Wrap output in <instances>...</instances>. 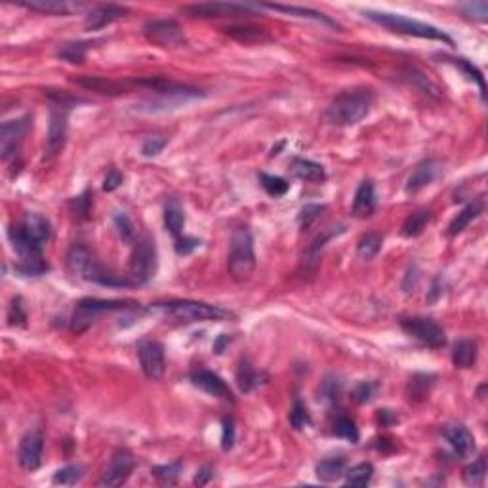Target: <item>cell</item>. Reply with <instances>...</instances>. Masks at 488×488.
I'll return each instance as SVG.
<instances>
[{
  "mask_svg": "<svg viewBox=\"0 0 488 488\" xmlns=\"http://www.w3.org/2000/svg\"><path fill=\"white\" fill-rule=\"evenodd\" d=\"M402 79H405V82H407L408 86H412L414 90H418V92H422V94L426 95H438L437 88L433 86L431 82L427 81V76L424 75V73H419V71L416 69H407L405 73H402Z\"/></svg>",
  "mask_w": 488,
  "mask_h": 488,
  "instance_id": "cell-39",
  "label": "cell"
},
{
  "mask_svg": "<svg viewBox=\"0 0 488 488\" xmlns=\"http://www.w3.org/2000/svg\"><path fill=\"white\" fill-rule=\"evenodd\" d=\"M376 210V187L372 180H363L359 183L353 199V214L357 218H368Z\"/></svg>",
  "mask_w": 488,
  "mask_h": 488,
  "instance_id": "cell-21",
  "label": "cell"
},
{
  "mask_svg": "<svg viewBox=\"0 0 488 488\" xmlns=\"http://www.w3.org/2000/svg\"><path fill=\"white\" fill-rule=\"evenodd\" d=\"M344 475L347 487H368L372 477H374V465L368 462L357 463V465H353L351 470L345 471Z\"/></svg>",
  "mask_w": 488,
  "mask_h": 488,
  "instance_id": "cell-34",
  "label": "cell"
},
{
  "mask_svg": "<svg viewBox=\"0 0 488 488\" xmlns=\"http://www.w3.org/2000/svg\"><path fill=\"white\" fill-rule=\"evenodd\" d=\"M334 433H336V437L349 441L351 445H357L359 443L357 424H355V419L345 416V414H338L336 419H334Z\"/></svg>",
  "mask_w": 488,
  "mask_h": 488,
  "instance_id": "cell-36",
  "label": "cell"
},
{
  "mask_svg": "<svg viewBox=\"0 0 488 488\" xmlns=\"http://www.w3.org/2000/svg\"><path fill=\"white\" fill-rule=\"evenodd\" d=\"M257 178H260L262 187L265 189L267 194H271V197H282V194H286L288 189H290V183H288L284 178H279V175H271L262 172Z\"/></svg>",
  "mask_w": 488,
  "mask_h": 488,
  "instance_id": "cell-41",
  "label": "cell"
},
{
  "mask_svg": "<svg viewBox=\"0 0 488 488\" xmlns=\"http://www.w3.org/2000/svg\"><path fill=\"white\" fill-rule=\"evenodd\" d=\"M69 107L54 105L50 109V124H48V136L44 145V157L52 158L63 149L67 139V128H69Z\"/></svg>",
  "mask_w": 488,
  "mask_h": 488,
  "instance_id": "cell-12",
  "label": "cell"
},
{
  "mask_svg": "<svg viewBox=\"0 0 488 488\" xmlns=\"http://www.w3.org/2000/svg\"><path fill=\"white\" fill-rule=\"evenodd\" d=\"M229 342H231V338H229L227 334H221V336L218 338V342L214 344V351H216L218 355L219 353H223V349H226V345L229 344Z\"/></svg>",
  "mask_w": 488,
  "mask_h": 488,
  "instance_id": "cell-58",
  "label": "cell"
},
{
  "mask_svg": "<svg viewBox=\"0 0 488 488\" xmlns=\"http://www.w3.org/2000/svg\"><path fill=\"white\" fill-rule=\"evenodd\" d=\"M189 380H191V383H193L194 388H199L201 391L210 395V397H216V399H221V401L235 402L231 389H229V385L226 383V380H223L221 376L216 374V372H212V370H194V372H191V376H189Z\"/></svg>",
  "mask_w": 488,
  "mask_h": 488,
  "instance_id": "cell-15",
  "label": "cell"
},
{
  "mask_svg": "<svg viewBox=\"0 0 488 488\" xmlns=\"http://www.w3.org/2000/svg\"><path fill=\"white\" fill-rule=\"evenodd\" d=\"M443 59H451V63H454L456 67H460V69L463 71V75L467 76L471 82H477V86H479V90H481V95L484 98V76L481 75V71L477 69L473 63L467 62V59H463V57L443 56Z\"/></svg>",
  "mask_w": 488,
  "mask_h": 488,
  "instance_id": "cell-40",
  "label": "cell"
},
{
  "mask_svg": "<svg viewBox=\"0 0 488 488\" xmlns=\"http://www.w3.org/2000/svg\"><path fill=\"white\" fill-rule=\"evenodd\" d=\"M138 359L149 380H161L166 370L164 345L158 339H144L138 344Z\"/></svg>",
  "mask_w": 488,
  "mask_h": 488,
  "instance_id": "cell-14",
  "label": "cell"
},
{
  "mask_svg": "<svg viewBox=\"0 0 488 488\" xmlns=\"http://www.w3.org/2000/svg\"><path fill=\"white\" fill-rule=\"evenodd\" d=\"M182 462H174V463H168V465H155L153 470H151V473L157 477L158 481L163 482H175V479L180 477V473H182Z\"/></svg>",
  "mask_w": 488,
  "mask_h": 488,
  "instance_id": "cell-44",
  "label": "cell"
},
{
  "mask_svg": "<svg viewBox=\"0 0 488 488\" xmlns=\"http://www.w3.org/2000/svg\"><path fill=\"white\" fill-rule=\"evenodd\" d=\"M339 393H342V382L336 378H326L320 385V399L323 401H338Z\"/></svg>",
  "mask_w": 488,
  "mask_h": 488,
  "instance_id": "cell-48",
  "label": "cell"
},
{
  "mask_svg": "<svg viewBox=\"0 0 488 488\" xmlns=\"http://www.w3.org/2000/svg\"><path fill=\"white\" fill-rule=\"evenodd\" d=\"M376 389H378V385L372 382H359L357 385H355V389H353V399L359 402V405H364V402L372 401V397H374Z\"/></svg>",
  "mask_w": 488,
  "mask_h": 488,
  "instance_id": "cell-50",
  "label": "cell"
},
{
  "mask_svg": "<svg viewBox=\"0 0 488 488\" xmlns=\"http://www.w3.org/2000/svg\"><path fill=\"white\" fill-rule=\"evenodd\" d=\"M134 465H136V458H134V454L130 451H126V448L115 451L111 460H109V465L103 471V475H101L98 484L109 488L122 487L130 479Z\"/></svg>",
  "mask_w": 488,
  "mask_h": 488,
  "instance_id": "cell-13",
  "label": "cell"
},
{
  "mask_svg": "<svg viewBox=\"0 0 488 488\" xmlns=\"http://www.w3.org/2000/svg\"><path fill=\"white\" fill-rule=\"evenodd\" d=\"M164 226L174 238L182 237L185 227V212L178 199H170L164 207Z\"/></svg>",
  "mask_w": 488,
  "mask_h": 488,
  "instance_id": "cell-27",
  "label": "cell"
},
{
  "mask_svg": "<svg viewBox=\"0 0 488 488\" xmlns=\"http://www.w3.org/2000/svg\"><path fill=\"white\" fill-rule=\"evenodd\" d=\"M166 144H168V139L161 138V136H155V138H147L144 141V145H141V153H144V157H147V158L157 157V155H161V153H163V149L166 147Z\"/></svg>",
  "mask_w": 488,
  "mask_h": 488,
  "instance_id": "cell-49",
  "label": "cell"
},
{
  "mask_svg": "<svg viewBox=\"0 0 488 488\" xmlns=\"http://www.w3.org/2000/svg\"><path fill=\"white\" fill-rule=\"evenodd\" d=\"M76 86L84 88L88 92H95L100 95H109V98H117V95L126 94L130 88H134V81H113V79H105V76H76L71 79Z\"/></svg>",
  "mask_w": 488,
  "mask_h": 488,
  "instance_id": "cell-17",
  "label": "cell"
},
{
  "mask_svg": "<svg viewBox=\"0 0 488 488\" xmlns=\"http://www.w3.org/2000/svg\"><path fill=\"white\" fill-rule=\"evenodd\" d=\"M73 207H75V212L82 218H86L88 212H90V207H92V199H90V191H84L82 194L73 199Z\"/></svg>",
  "mask_w": 488,
  "mask_h": 488,
  "instance_id": "cell-54",
  "label": "cell"
},
{
  "mask_svg": "<svg viewBox=\"0 0 488 488\" xmlns=\"http://www.w3.org/2000/svg\"><path fill=\"white\" fill-rule=\"evenodd\" d=\"M262 8H269V10H277V12L290 13V16H298V18L313 19L317 23H325L328 27H336L339 29V25L330 19L328 16H325L323 12H317V10H311V8H301V6H282V4H262Z\"/></svg>",
  "mask_w": 488,
  "mask_h": 488,
  "instance_id": "cell-29",
  "label": "cell"
},
{
  "mask_svg": "<svg viewBox=\"0 0 488 488\" xmlns=\"http://www.w3.org/2000/svg\"><path fill=\"white\" fill-rule=\"evenodd\" d=\"M158 267V254L155 240L151 237H141L134 244V250L128 265V282L134 286H141L155 277Z\"/></svg>",
  "mask_w": 488,
  "mask_h": 488,
  "instance_id": "cell-7",
  "label": "cell"
},
{
  "mask_svg": "<svg viewBox=\"0 0 488 488\" xmlns=\"http://www.w3.org/2000/svg\"><path fill=\"white\" fill-rule=\"evenodd\" d=\"M18 227L25 233L27 237L33 238L35 243L46 246L52 238V226L46 216L38 212H27L23 219L19 221Z\"/></svg>",
  "mask_w": 488,
  "mask_h": 488,
  "instance_id": "cell-20",
  "label": "cell"
},
{
  "mask_svg": "<svg viewBox=\"0 0 488 488\" xmlns=\"http://www.w3.org/2000/svg\"><path fill=\"white\" fill-rule=\"evenodd\" d=\"M288 418H290V426L298 429V431L311 426V414H309L307 407L300 399H294V405H292V410H290Z\"/></svg>",
  "mask_w": 488,
  "mask_h": 488,
  "instance_id": "cell-42",
  "label": "cell"
},
{
  "mask_svg": "<svg viewBox=\"0 0 488 488\" xmlns=\"http://www.w3.org/2000/svg\"><path fill=\"white\" fill-rule=\"evenodd\" d=\"M139 303L136 301H120V300H98V298H84L76 303L75 313L71 319V330L75 334L86 332L101 315L115 313V311H128V309H136Z\"/></svg>",
  "mask_w": 488,
  "mask_h": 488,
  "instance_id": "cell-6",
  "label": "cell"
},
{
  "mask_svg": "<svg viewBox=\"0 0 488 488\" xmlns=\"http://www.w3.org/2000/svg\"><path fill=\"white\" fill-rule=\"evenodd\" d=\"M122 182H124V178H122V174H120L119 170H109L105 182H103V191L111 193V191H115L117 187H120V183Z\"/></svg>",
  "mask_w": 488,
  "mask_h": 488,
  "instance_id": "cell-55",
  "label": "cell"
},
{
  "mask_svg": "<svg viewBox=\"0 0 488 488\" xmlns=\"http://www.w3.org/2000/svg\"><path fill=\"white\" fill-rule=\"evenodd\" d=\"M212 475H214L212 467H201V470L197 471L193 482L194 484H199V487H202V484H207V482L212 479Z\"/></svg>",
  "mask_w": 488,
  "mask_h": 488,
  "instance_id": "cell-56",
  "label": "cell"
},
{
  "mask_svg": "<svg viewBox=\"0 0 488 488\" xmlns=\"http://www.w3.org/2000/svg\"><path fill=\"white\" fill-rule=\"evenodd\" d=\"M44 438L40 431H29L19 441L18 462L25 471H35L42 463Z\"/></svg>",
  "mask_w": 488,
  "mask_h": 488,
  "instance_id": "cell-16",
  "label": "cell"
},
{
  "mask_svg": "<svg viewBox=\"0 0 488 488\" xmlns=\"http://www.w3.org/2000/svg\"><path fill=\"white\" fill-rule=\"evenodd\" d=\"M382 244L383 238L380 233H366V235L359 238L357 254L363 260H372V257L378 256V252L382 250Z\"/></svg>",
  "mask_w": 488,
  "mask_h": 488,
  "instance_id": "cell-37",
  "label": "cell"
},
{
  "mask_svg": "<svg viewBox=\"0 0 488 488\" xmlns=\"http://www.w3.org/2000/svg\"><path fill=\"white\" fill-rule=\"evenodd\" d=\"M477 355H479V347H477V342L470 338H463L460 342H456L454 349H452V363L456 368H471L477 361Z\"/></svg>",
  "mask_w": 488,
  "mask_h": 488,
  "instance_id": "cell-26",
  "label": "cell"
},
{
  "mask_svg": "<svg viewBox=\"0 0 488 488\" xmlns=\"http://www.w3.org/2000/svg\"><path fill=\"white\" fill-rule=\"evenodd\" d=\"M223 31H226L231 38H235V40L244 42V44L265 42V40H269V35L263 31V29H257V27L235 25V27H227V29H223Z\"/></svg>",
  "mask_w": 488,
  "mask_h": 488,
  "instance_id": "cell-32",
  "label": "cell"
},
{
  "mask_svg": "<svg viewBox=\"0 0 488 488\" xmlns=\"http://www.w3.org/2000/svg\"><path fill=\"white\" fill-rule=\"evenodd\" d=\"M441 170H443V164L438 163L437 158H426L414 168V172L410 174V178L407 180V193L416 194L419 193L422 189H426L427 185H431L438 175H441Z\"/></svg>",
  "mask_w": 488,
  "mask_h": 488,
  "instance_id": "cell-18",
  "label": "cell"
},
{
  "mask_svg": "<svg viewBox=\"0 0 488 488\" xmlns=\"http://www.w3.org/2000/svg\"><path fill=\"white\" fill-rule=\"evenodd\" d=\"M199 246H201V240L194 237H185V235H182V237L174 238V248L180 256H187V254H191L193 250H197Z\"/></svg>",
  "mask_w": 488,
  "mask_h": 488,
  "instance_id": "cell-51",
  "label": "cell"
},
{
  "mask_svg": "<svg viewBox=\"0 0 488 488\" xmlns=\"http://www.w3.org/2000/svg\"><path fill=\"white\" fill-rule=\"evenodd\" d=\"M227 269L233 279L243 281L256 269V252H254V237L248 227H237L231 235Z\"/></svg>",
  "mask_w": 488,
  "mask_h": 488,
  "instance_id": "cell-5",
  "label": "cell"
},
{
  "mask_svg": "<svg viewBox=\"0 0 488 488\" xmlns=\"http://www.w3.org/2000/svg\"><path fill=\"white\" fill-rule=\"evenodd\" d=\"M262 10V4H244V2H201L183 8V12L191 18H237L250 16Z\"/></svg>",
  "mask_w": 488,
  "mask_h": 488,
  "instance_id": "cell-10",
  "label": "cell"
},
{
  "mask_svg": "<svg viewBox=\"0 0 488 488\" xmlns=\"http://www.w3.org/2000/svg\"><path fill=\"white\" fill-rule=\"evenodd\" d=\"M92 46V42H88V40H79V42H65L59 46V50H57V57L59 59H63V62L67 63H82L84 62V57H86V52L88 48Z\"/></svg>",
  "mask_w": 488,
  "mask_h": 488,
  "instance_id": "cell-35",
  "label": "cell"
},
{
  "mask_svg": "<svg viewBox=\"0 0 488 488\" xmlns=\"http://www.w3.org/2000/svg\"><path fill=\"white\" fill-rule=\"evenodd\" d=\"M487 479V460L484 456H479L473 463L463 467V482L470 487H482Z\"/></svg>",
  "mask_w": 488,
  "mask_h": 488,
  "instance_id": "cell-38",
  "label": "cell"
},
{
  "mask_svg": "<svg viewBox=\"0 0 488 488\" xmlns=\"http://www.w3.org/2000/svg\"><path fill=\"white\" fill-rule=\"evenodd\" d=\"M431 210H418V212H414L412 216H408L407 221L402 223V235L408 238L418 237V235H422L424 229L431 223Z\"/></svg>",
  "mask_w": 488,
  "mask_h": 488,
  "instance_id": "cell-33",
  "label": "cell"
},
{
  "mask_svg": "<svg viewBox=\"0 0 488 488\" xmlns=\"http://www.w3.org/2000/svg\"><path fill=\"white\" fill-rule=\"evenodd\" d=\"M290 170L296 178L309 183H323L326 180L325 166L309 158H294L290 164Z\"/></svg>",
  "mask_w": 488,
  "mask_h": 488,
  "instance_id": "cell-23",
  "label": "cell"
},
{
  "mask_svg": "<svg viewBox=\"0 0 488 488\" xmlns=\"http://www.w3.org/2000/svg\"><path fill=\"white\" fill-rule=\"evenodd\" d=\"M84 477V470L81 465H65L59 471L54 473V479L52 481L56 484H65V487H71V484H76Z\"/></svg>",
  "mask_w": 488,
  "mask_h": 488,
  "instance_id": "cell-43",
  "label": "cell"
},
{
  "mask_svg": "<svg viewBox=\"0 0 488 488\" xmlns=\"http://www.w3.org/2000/svg\"><path fill=\"white\" fill-rule=\"evenodd\" d=\"M128 12H130L128 8L119 6V4H100L90 10L84 19V27L88 31H100L103 27L111 25L117 19L124 18Z\"/></svg>",
  "mask_w": 488,
  "mask_h": 488,
  "instance_id": "cell-19",
  "label": "cell"
},
{
  "mask_svg": "<svg viewBox=\"0 0 488 488\" xmlns=\"http://www.w3.org/2000/svg\"><path fill=\"white\" fill-rule=\"evenodd\" d=\"M460 10L463 12V16H467L471 19H477V21H487L488 18V4L487 2H467V4H460Z\"/></svg>",
  "mask_w": 488,
  "mask_h": 488,
  "instance_id": "cell-46",
  "label": "cell"
},
{
  "mask_svg": "<svg viewBox=\"0 0 488 488\" xmlns=\"http://www.w3.org/2000/svg\"><path fill=\"white\" fill-rule=\"evenodd\" d=\"M378 419H380V424H382L383 427H389L391 424L397 422V416H395L391 410H380V412H378Z\"/></svg>",
  "mask_w": 488,
  "mask_h": 488,
  "instance_id": "cell-57",
  "label": "cell"
},
{
  "mask_svg": "<svg viewBox=\"0 0 488 488\" xmlns=\"http://www.w3.org/2000/svg\"><path fill=\"white\" fill-rule=\"evenodd\" d=\"M315 473L323 482H334L342 479L345 473V460L344 458H328L317 463Z\"/></svg>",
  "mask_w": 488,
  "mask_h": 488,
  "instance_id": "cell-31",
  "label": "cell"
},
{
  "mask_svg": "<svg viewBox=\"0 0 488 488\" xmlns=\"http://www.w3.org/2000/svg\"><path fill=\"white\" fill-rule=\"evenodd\" d=\"M401 326H402V330L407 332L410 338H414L422 345H426V347H431V349L445 347V344H446L445 330H443V326L437 325L433 319H426V317L402 319Z\"/></svg>",
  "mask_w": 488,
  "mask_h": 488,
  "instance_id": "cell-8",
  "label": "cell"
},
{
  "mask_svg": "<svg viewBox=\"0 0 488 488\" xmlns=\"http://www.w3.org/2000/svg\"><path fill=\"white\" fill-rule=\"evenodd\" d=\"M31 117H21L16 120H6L2 128H0V151H2V158L4 163L16 161L19 153V145L27 136V132L31 130Z\"/></svg>",
  "mask_w": 488,
  "mask_h": 488,
  "instance_id": "cell-11",
  "label": "cell"
},
{
  "mask_svg": "<svg viewBox=\"0 0 488 488\" xmlns=\"http://www.w3.org/2000/svg\"><path fill=\"white\" fill-rule=\"evenodd\" d=\"M18 6L33 10V12L50 13V16H69L75 10H81V4L67 2V0H31V2H19Z\"/></svg>",
  "mask_w": 488,
  "mask_h": 488,
  "instance_id": "cell-22",
  "label": "cell"
},
{
  "mask_svg": "<svg viewBox=\"0 0 488 488\" xmlns=\"http://www.w3.org/2000/svg\"><path fill=\"white\" fill-rule=\"evenodd\" d=\"M445 438L458 456H467L473 451V446H475V438H473L470 429L463 426L448 427L445 431Z\"/></svg>",
  "mask_w": 488,
  "mask_h": 488,
  "instance_id": "cell-24",
  "label": "cell"
},
{
  "mask_svg": "<svg viewBox=\"0 0 488 488\" xmlns=\"http://www.w3.org/2000/svg\"><path fill=\"white\" fill-rule=\"evenodd\" d=\"M325 210V207H319V204H307L300 214V223L301 229H309L313 221H317L320 216V212Z\"/></svg>",
  "mask_w": 488,
  "mask_h": 488,
  "instance_id": "cell-53",
  "label": "cell"
},
{
  "mask_svg": "<svg viewBox=\"0 0 488 488\" xmlns=\"http://www.w3.org/2000/svg\"><path fill=\"white\" fill-rule=\"evenodd\" d=\"M65 265L73 277L84 279V281L98 282L103 286H122L126 284L124 281H120L115 275H111L109 271L103 269V265L95 260L94 252L90 250L84 244H73L67 252L65 257Z\"/></svg>",
  "mask_w": 488,
  "mask_h": 488,
  "instance_id": "cell-3",
  "label": "cell"
},
{
  "mask_svg": "<svg viewBox=\"0 0 488 488\" xmlns=\"http://www.w3.org/2000/svg\"><path fill=\"white\" fill-rule=\"evenodd\" d=\"M374 105V92L370 88L345 90L326 109V120L336 126H355L368 117Z\"/></svg>",
  "mask_w": 488,
  "mask_h": 488,
  "instance_id": "cell-1",
  "label": "cell"
},
{
  "mask_svg": "<svg viewBox=\"0 0 488 488\" xmlns=\"http://www.w3.org/2000/svg\"><path fill=\"white\" fill-rule=\"evenodd\" d=\"M235 445V422L233 418H223L221 422V448L231 451Z\"/></svg>",
  "mask_w": 488,
  "mask_h": 488,
  "instance_id": "cell-52",
  "label": "cell"
},
{
  "mask_svg": "<svg viewBox=\"0 0 488 488\" xmlns=\"http://www.w3.org/2000/svg\"><path fill=\"white\" fill-rule=\"evenodd\" d=\"M433 383H435V376L433 374H414L407 385V397L410 402L424 401L427 393L431 391Z\"/></svg>",
  "mask_w": 488,
  "mask_h": 488,
  "instance_id": "cell-30",
  "label": "cell"
},
{
  "mask_svg": "<svg viewBox=\"0 0 488 488\" xmlns=\"http://www.w3.org/2000/svg\"><path fill=\"white\" fill-rule=\"evenodd\" d=\"M482 208H484V202L482 199H475L473 202H470L467 207L463 208L462 212L458 214L456 218L452 219L451 226H448V237H458L460 233L465 231V227L470 226L473 219H477L481 216Z\"/></svg>",
  "mask_w": 488,
  "mask_h": 488,
  "instance_id": "cell-25",
  "label": "cell"
},
{
  "mask_svg": "<svg viewBox=\"0 0 488 488\" xmlns=\"http://www.w3.org/2000/svg\"><path fill=\"white\" fill-rule=\"evenodd\" d=\"M363 16L366 19H370L376 25L383 27L391 33H399V35H408V37H418V38H427V40H438V42L454 44L451 35H446L445 31H441L438 27L429 25V23H424V21H418V19H410L407 16H401V13H389V12H372V10H366L363 12Z\"/></svg>",
  "mask_w": 488,
  "mask_h": 488,
  "instance_id": "cell-2",
  "label": "cell"
},
{
  "mask_svg": "<svg viewBox=\"0 0 488 488\" xmlns=\"http://www.w3.org/2000/svg\"><path fill=\"white\" fill-rule=\"evenodd\" d=\"M151 311L164 313L174 319L185 320V323H201V320H227L233 313L219 306H210L204 301L191 300H170L164 303H155Z\"/></svg>",
  "mask_w": 488,
  "mask_h": 488,
  "instance_id": "cell-4",
  "label": "cell"
},
{
  "mask_svg": "<svg viewBox=\"0 0 488 488\" xmlns=\"http://www.w3.org/2000/svg\"><path fill=\"white\" fill-rule=\"evenodd\" d=\"M265 380H267V376L254 368V366H250L246 361L238 364L237 385L243 393H250V391H254L256 388H260L262 383H265Z\"/></svg>",
  "mask_w": 488,
  "mask_h": 488,
  "instance_id": "cell-28",
  "label": "cell"
},
{
  "mask_svg": "<svg viewBox=\"0 0 488 488\" xmlns=\"http://www.w3.org/2000/svg\"><path fill=\"white\" fill-rule=\"evenodd\" d=\"M8 323L12 326H25L27 325V311L23 303H21V298H16L12 301V306L8 309Z\"/></svg>",
  "mask_w": 488,
  "mask_h": 488,
  "instance_id": "cell-47",
  "label": "cell"
},
{
  "mask_svg": "<svg viewBox=\"0 0 488 488\" xmlns=\"http://www.w3.org/2000/svg\"><path fill=\"white\" fill-rule=\"evenodd\" d=\"M113 223L115 227H117V231H119L120 238L126 240V243H130L132 238H134V235H136V229H134L132 219L128 218L124 212H117L113 216Z\"/></svg>",
  "mask_w": 488,
  "mask_h": 488,
  "instance_id": "cell-45",
  "label": "cell"
},
{
  "mask_svg": "<svg viewBox=\"0 0 488 488\" xmlns=\"http://www.w3.org/2000/svg\"><path fill=\"white\" fill-rule=\"evenodd\" d=\"M144 35L161 48H180L187 42L182 25L174 19H151L144 25Z\"/></svg>",
  "mask_w": 488,
  "mask_h": 488,
  "instance_id": "cell-9",
  "label": "cell"
}]
</instances>
